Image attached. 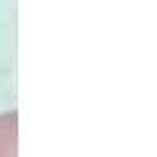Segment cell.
Returning a JSON list of instances; mask_svg holds the SVG:
<instances>
[{"mask_svg":"<svg viewBox=\"0 0 157 157\" xmlns=\"http://www.w3.org/2000/svg\"><path fill=\"white\" fill-rule=\"evenodd\" d=\"M18 141V113H0V157H16Z\"/></svg>","mask_w":157,"mask_h":157,"instance_id":"6da1fadb","label":"cell"}]
</instances>
